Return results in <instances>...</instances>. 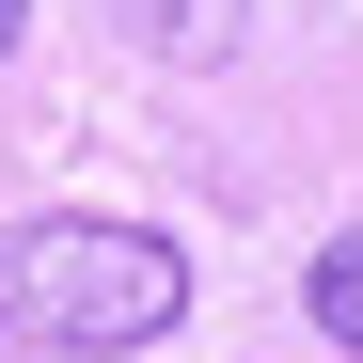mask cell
Masks as SVG:
<instances>
[{"mask_svg":"<svg viewBox=\"0 0 363 363\" xmlns=\"http://www.w3.org/2000/svg\"><path fill=\"white\" fill-rule=\"evenodd\" d=\"M16 32H32V16H16V0H0V48H16Z\"/></svg>","mask_w":363,"mask_h":363,"instance_id":"obj_4","label":"cell"},{"mask_svg":"<svg viewBox=\"0 0 363 363\" xmlns=\"http://www.w3.org/2000/svg\"><path fill=\"white\" fill-rule=\"evenodd\" d=\"M316 332L363 363V237H332V253H316Z\"/></svg>","mask_w":363,"mask_h":363,"instance_id":"obj_3","label":"cell"},{"mask_svg":"<svg viewBox=\"0 0 363 363\" xmlns=\"http://www.w3.org/2000/svg\"><path fill=\"white\" fill-rule=\"evenodd\" d=\"M143 16V48H174V64H221L237 48V0H127Z\"/></svg>","mask_w":363,"mask_h":363,"instance_id":"obj_2","label":"cell"},{"mask_svg":"<svg viewBox=\"0 0 363 363\" xmlns=\"http://www.w3.org/2000/svg\"><path fill=\"white\" fill-rule=\"evenodd\" d=\"M190 316V253L158 221H16L0 237V332L16 347H158Z\"/></svg>","mask_w":363,"mask_h":363,"instance_id":"obj_1","label":"cell"}]
</instances>
